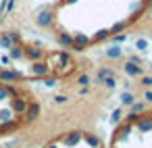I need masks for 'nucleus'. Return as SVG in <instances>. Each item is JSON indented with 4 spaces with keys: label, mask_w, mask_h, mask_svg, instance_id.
<instances>
[{
    "label": "nucleus",
    "mask_w": 152,
    "mask_h": 148,
    "mask_svg": "<svg viewBox=\"0 0 152 148\" xmlns=\"http://www.w3.org/2000/svg\"><path fill=\"white\" fill-rule=\"evenodd\" d=\"M31 71H34V75H38V77H40V75H46V73H48V65H44V63H36Z\"/></svg>",
    "instance_id": "f257e3e1"
},
{
    "label": "nucleus",
    "mask_w": 152,
    "mask_h": 148,
    "mask_svg": "<svg viewBox=\"0 0 152 148\" xmlns=\"http://www.w3.org/2000/svg\"><path fill=\"white\" fill-rule=\"evenodd\" d=\"M38 23H40V25H50V23H52V15L46 13V11L40 13V15H38Z\"/></svg>",
    "instance_id": "f03ea898"
},
{
    "label": "nucleus",
    "mask_w": 152,
    "mask_h": 148,
    "mask_svg": "<svg viewBox=\"0 0 152 148\" xmlns=\"http://www.w3.org/2000/svg\"><path fill=\"white\" fill-rule=\"evenodd\" d=\"M125 71H127L129 75H140V73H142V69H140V67H137L133 61H129V63L125 65Z\"/></svg>",
    "instance_id": "7ed1b4c3"
},
{
    "label": "nucleus",
    "mask_w": 152,
    "mask_h": 148,
    "mask_svg": "<svg viewBox=\"0 0 152 148\" xmlns=\"http://www.w3.org/2000/svg\"><path fill=\"white\" fill-rule=\"evenodd\" d=\"M58 40H61V44H63V46H71V48H73V38H71L69 34H61V36H58Z\"/></svg>",
    "instance_id": "20e7f679"
},
{
    "label": "nucleus",
    "mask_w": 152,
    "mask_h": 148,
    "mask_svg": "<svg viewBox=\"0 0 152 148\" xmlns=\"http://www.w3.org/2000/svg\"><path fill=\"white\" fill-rule=\"evenodd\" d=\"M19 77V73H15V71H0V79H17Z\"/></svg>",
    "instance_id": "39448f33"
},
{
    "label": "nucleus",
    "mask_w": 152,
    "mask_h": 148,
    "mask_svg": "<svg viewBox=\"0 0 152 148\" xmlns=\"http://www.w3.org/2000/svg\"><path fill=\"white\" fill-rule=\"evenodd\" d=\"M13 108H15L17 113H25V108H27V104H25L23 100H15V102H13Z\"/></svg>",
    "instance_id": "423d86ee"
},
{
    "label": "nucleus",
    "mask_w": 152,
    "mask_h": 148,
    "mask_svg": "<svg viewBox=\"0 0 152 148\" xmlns=\"http://www.w3.org/2000/svg\"><path fill=\"white\" fill-rule=\"evenodd\" d=\"M106 56H110V59H117V56H121V48H117V46L108 48V50H106Z\"/></svg>",
    "instance_id": "0eeeda50"
},
{
    "label": "nucleus",
    "mask_w": 152,
    "mask_h": 148,
    "mask_svg": "<svg viewBox=\"0 0 152 148\" xmlns=\"http://www.w3.org/2000/svg\"><path fill=\"white\" fill-rule=\"evenodd\" d=\"M77 140H79V133H71V136H67V138H65V142H67L69 146L77 144Z\"/></svg>",
    "instance_id": "6e6552de"
},
{
    "label": "nucleus",
    "mask_w": 152,
    "mask_h": 148,
    "mask_svg": "<svg viewBox=\"0 0 152 148\" xmlns=\"http://www.w3.org/2000/svg\"><path fill=\"white\" fill-rule=\"evenodd\" d=\"M0 46H4V48H13V46H11V38H9V36H0Z\"/></svg>",
    "instance_id": "1a4fd4ad"
},
{
    "label": "nucleus",
    "mask_w": 152,
    "mask_h": 148,
    "mask_svg": "<svg viewBox=\"0 0 152 148\" xmlns=\"http://www.w3.org/2000/svg\"><path fill=\"white\" fill-rule=\"evenodd\" d=\"M135 48H137V50H146V48H148V42H146V40H135Z\"/></svg>",
    "instance_id": "9d476101"
},
{
    "label": "nucleus",
    "mask_w": 152,
    "mask_h": 148,
    "mask_svg": "<svg viewBox=\"0 0 152 148\" xmlns=\"http://www.w3.org/2000/svg\"><path fill=\"white\" fill-rule=\"evenodd\" d=\"M121 100H123L125 104H131V102H133V96H131L129 92H125V94H121Z\"/></svg>",
    "instance_id": "9b49d317"
},
{
    "label": "nucleus",
    "mask_w": 152,
    "mask_h": 148,
    "mask_svg": "<svg viewBox=\"0 0 152 148\" xmlns=\"http://www.w3.org/2000/svg\"><path fill=\"white\" fill-rule=\"evenodd\" d=\"M36 115H38V104H31V106H29V111H27V117H29V119H34Z\"/></svg>",
    "instance_id": "f8f14e48"
},
{
    "label": "nucleus",
    "mask_w": 152,
    "mask_h": 148,
    "mask_svg": "<svg viewBox=\"0 0 152 148\" xmlns=\"http://www.w3.org/2000/svg\"><path fill=\"white\" fill-rule=\"evenodd\" d=\"M98 77H100V79H108V77H110V71H108V69H100V71H98Z\"/></svg>",
    "instance_id": "ddd939ff"
},
{
    "label": "nucleus",
    "mask_w": 152,
    "mask_h": 148,
    "mask_svg": "<svg viewBox=\"0 0 152 148\" xmlns=\"http://www.w3.org/2000/svg\"><path fill=\"white\" fill-rule=\"evenodd\" d=\"M106 36H108V32H106V29H102V32H98V34H96V40H102V38H106Z\"/></svg>",
    "instance_id": "4468645a"
},
{
    "label": "nucleus",
    "mask_w": 152,
    "mask_h": 148,
    "mask_svg": "<svg viewBox=\"0 0 152 148\" xmlns=\"http://www.w3.org/2000/svg\"><path fill=\"white\" fill-rule=\"evenodd\" d=\"M131 111H133V113H140V111H144V106H142V104H135V102H133V104H131Z\"/></svg>",
    "instance_id": "2eb2a0df"
},
{
    "label": "nucleus",
    "mask_w": 152,
    "mask_h": 148,
    "mask_svg": "<svg viewBox=\"0 0 152 148\" xmlns=\"http://www.w3.org/2000/svg\"><path fill=\"white\" fill-rule=\"evenodd\" d=\"M86 140H88V142H90L92 146H96V144H98V140H96L94 136H86Z\"/></svg>",
    "instance_id": "dca6fc26"
},
{
    "label": "nucleus",
    "mask_w": 152,
    "mask_h": 148,
    "mask_svg": "<svg viewBox=\"0 0 152 148\" xmlns=\"http://www.w3.org/2000/svg\"><path fill=\"white\" fill-rule=\"evenodd\" d=\"M121 115H123L121 111H115V113H113V121H119V119H121Z\"/></svg>",
    "instance_id": "f3484780"
},
{
    "label": "nucleus",
    "mask_w": 152,
    "mask_h": 148,
    "mask_svg": "<svg viewBox=\"0 0 152 148\" xmlns=\"http://www.w3.org/2000/svg\"><path fill=\"white\" fill-rule=\"evenodd\" d=\"M88 81H90L88 75H81V77H79V84H88Z\"/></svg>",
    "instance_id": "a211bd4d"
},
{
    "label": "nucleus",
    "mask_w": 152,
    "mask_h": 148,
    "mask_svg": "<svg viewBox=\"0 0 152 148\" xmlns=\"http://www.w3.org/2000/svg\"><path fill=\"white\" fill-rule=\"evenodd\" d=\"M144 98H146L148 102H152V92H146V94H144Z\"/></svg>",
    "instance_id": "6ab92c4d"
},
{
    "label": "nucleus",
    "mask_w": 152,
    "mask_h": 148,
    "mask_svg": "<svg viewBox=\"0 0 152 148\" xmlns=\"http://www.w3.org/2000/svg\"><path fill=\"white\" fill-rule=\"evenodd\" d=\"M144 86H152V77H144Z\"/></svg>",
    "instance_id": "aec40b11"
},
{
    "label": "nucleus",
    "mask_w": 152,
    "mask_h": 148,
    "mask_svg": "<svg viewBox=\"0 0 152 148\" xmlns=\"http://www.w3.org/2000/svg\"><path fill=\"white\" fill-rule=\"evenodd\" d=\"M67 2H75V0H67Z\"/></svg>",
    "instance_id": "412c9836"
}]
</instances>
